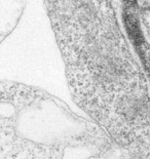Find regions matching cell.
I'll list each match as a JSON object with an SVG mask.
<instances>
[{"mask_svg":"<svg viewBox=\"0 0 150 159\" xmlns=\"http://www.w3.org/2000/svg\"><path fill=\"white\" fill-rule=\"evenodd\" d=\"M148 87H149V86H148ZM145 89H146V87H145ZM139 90H140V89H139ZM127 94H128V93H127ZM124 96H125V94H124ZM119 97H120V96H119ZM116 98H117V97H116ZM113 99H114V98H113ZM111 100H112V99H111ZM108 101H109V100H108ZM106 102H107V101H106ZM103 103H104V102H103ZM101 104H102V103H101ZM98 105H99V104H98ZM95 106H96V105H95ZM93 107H94V106H93ZM87 109H90V108H87ZM87 109H86V110H87ZM86 110H83V111H86Z\"/></svg>","mask_w":150,"mask_h":159,"instance_id":"obj_5","label":"cell"},{"mask_svg":"<svg viewBox=\"0 0 150 159\" xmlns=\"http://www.w3.org/2000/svg\"><path fill=\"white\" fill-rule=\"evenodd\" d=\"M0 159H133L90 117L47 91L1 82Z\"/></svg>","mask_w":150,"mask_h":159,"instance_id":"obj_2","label":"cell"},{"mask_svg":"<svg viewBox=\"0 0 150 159\" xmlns=\"http://www.w3.org/2000/svg\"><path fill=\"white\" fill-rule=\"evenodd\" d=\"M150 87V86H149ZM146 89H148V87H146ZM140 90H142V89H140ZM137 91H139V90H137ZM134 93H136V91H134ZM128 94H129V93H128ZM127 96V94H125ZM120 97H124V96H120ZM117 98H119V97H117ZM114 99H116V98H114ZM113 100V99H112ZM109 101H111V100H109ZM109 101H107V102H109ZM104 103H106V102H104ZM104 103H102V104H104ZM102 104H99V105H102ZM99 105H97V106H99ZM97 106H94V107H91V108H90V109H87V110H86L84 112H87V111H88V110H91V109H93V108H95V107H97Z\"/></svg>","mask_w":150,"mask_h":159,"instance_id":"obj_4","label":"cell"},{"mask_svg":"<svg viewBox=\"0 0 150 159\" xmlns=\"http://www.w3.org/2000/svg\"><path fill=\"white\" fill-rule=\"evenodd\" d=\"M72 96L117 90L147 79L116 0H44Z\"/></svg>","mask_w":150,"mask_h":159,"instance_id":"obj_1","label":"cell"},{"mask_svg":"<svg viewBox=\"0 0 150 159\" xmlns=\"http://www.w3.org/2000/svg\"><path fill=\"white\" fill-rule=\"evenodd\" d=\"M27 0H1V11H0V30L1 40L3 41L18 25L23 15L24 7Z\"/></svg>","mask_w":150,"mask_h":159,"instance_id":"obj_3","label":"cell"}]
</instances>
